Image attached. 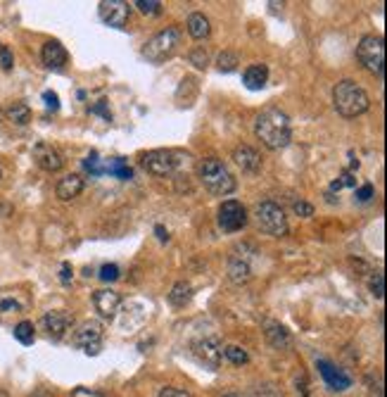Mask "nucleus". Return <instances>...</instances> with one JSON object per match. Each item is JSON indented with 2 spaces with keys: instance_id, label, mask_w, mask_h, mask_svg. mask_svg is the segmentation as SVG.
Wrapping results in <instances>:
<instances>
[{
  "instance_id": "nucleus-1",
  "label": "nucleus",
  "mask_w": 387,
  "mask_h": 397,
  "mask_svg": "<svg viewBox=\"0 0 387 397\" xmlns=\"http://www.w3.org/2000/svg\"><path fill=\"white\" fill-rule=\"evenodd\" d=\"M255 134L264 148L283 150L290 143V138H293L290 117L283 110H278V107H266L255 119Z\"/></svg>"
},
{
  "instance_id": "nucleus-2",
  "label": "nucleus",
  "mask_w": 387,
  "mask_h": 397,
  "mask_svg": "<svg viewBox=\"0 0 387 397\" xmlns=\"http://www.w3.org/2000/svg\"><path fill=\"white\" fill-rule=\"evenodd\" d=\"M332 105H335V110L340 112L342 117L352 119V117L364 114L368 107H371V98H368V93L356 81L344 79L332 88Z\"/></svg>"
},
{
  "instance_id": "nucleus-3",
  "label": "nucleus",
  "mask_w": 387,
  "mask_h": 397,
  "mask_svg": "<svg viewBox=\"0 0 387 397\" xmlns=\"http://www.w3.org/2000/svg\"><path fill=\"white\" fill-rule=\"evenodd\" d=\"M199 181L214 195H231L235 190V176L226 165L216 158H204L197 167Z\"/></svg>"
},
{
  "instance_id": "nucleus-4",
  "label": "nucleus",
  "mask_w": 387,
  "mask_h": 397,
  "mask_svg": "<svg viewBox=\"0 0 387 397\" xmlns=\"http://www.w3.org/2000/svg\"><path fill=\"white\" fill-rule=\"evenodd\" d=\"M181 46V32L176 27H169L164 32L155 34L153 39L145 43L143 48V57L153 64H162L164 60H169L176 53V48Z\"/></svg>"
},
{
  "instance_id": "nucleus-5",
  "label": "nucleus",
  "mask_w": 387,
  "mask_h": 397,
  "mask_svg": "<svg viewBox=\"0 0 387 397\" xmlns=\"http://www.w3.org/2000/svg\"><path fill=\"white\" fill-rule=\"evenodd\" d=\"M257 224L259 228L266 233V236H274V238H283L288 236L290 226H288V216L283 212L281 204H276L274 200H264L257 204Z\"/></svg>"
},
{
  "instance_id": "nucleus-6",
  "label": "nucleus",
  "mask_w": 387,
  "mask_h": 397,
  "mask_svg": "<svg viewBox=\"0 0 387 397\" xmlns=\"http://www.w3.org/2000/svg\"><path fill=\"white\" fill-rule=\"evenodd\" d=\"M356 60H359L371 74L383 76L385 69V41L376 34H366L356 46Z\"/></svg>"
},
{
  "instance_id": "nucleus-7",
  "label": "nucleus",
  "mask_w": 387,
  "mask_h": 397,
  "mask_svg": "<svg viewBox=\"0 0 387 397\" xmlns=\"http://www.w3.org/2000/svg\"><path fill=\"white\" fill-rule=\"evenodd\" d=\"M141 165L153 176H171L181 165V153H176V150H150L143 155Z\"/></svg>"
},
{
  "instance_id": "nucleus-8",
  "label": "nucleus",
  "mask_w": 387,
  "mask_h": 397,
  "mask_svg": "<svg viewBox=\"0 0 387 397\" xmlns=\"http://www.w3.org/2000/svg\"><path fill=\"white\" fill-rule=\"evenodd\" d=\"M102 338H105V328H102L100 321H93V319H88V321H83L81 326L74 330V345L78 350H83L90 357H95V354H100L102 350Z\"/></svg>"
},
{
  "instance_id": "nucleus-9",
  "label": "nucleus",
  "mask_w": 387,
  "mask_h": 397,
  "mask_svg": "<svg viewBox=\"0 0 387 397\" xmlns=\"http://www.w3.org/2000/svg\"><path fill=\"white\" fill-rule=\"evenodd\" d=\"M216 221H219L221 231L235 233V231H240V228L247 226V209L238 200H226V202H221Z\"/></svg>"
},
{
  "instance_id": "nucleus-10",
  "label": "nucleus",
  "mask_w": 387,
  "mask_h": 397,
  "mask_svg": "<svg viewBox=\"0 0 387 397\" xmlns=\"http://www.w3.org/2000/svg\"><path fill=\"white\" fill-rule=\"evenodd\" d=\"M223 347L216 338H199L192 342V354L199 364L209 366V369H219L221 357H223Z\"/></svg>"
},
{
  "instance_id": "nucleus-11",
  "label": "nucleus",
  "mask_w": 387,
  "mask_h": 397,
  "mask_svg": "<svg viewBox=\"0 0 387 397\" xmlns=\"http://www.w3.org/2000/svg\"><path fill=\"white\" fill-rule=\"evenodd\" d=\"M98 10H100V20L114 29H124L129 24L131 8L124 0H105V3H100Z\"/></svg>"
},
{
  "instance_id": "nucleus-12",
  "label": "nucleus",
  "mask_w": 387,
  "mask_h": 397,
  "mask_svg": "<svg viewBox=\"0 0 387 397\" xmlns=\"http://www.w3.org/2000/svg\"><path fill=\"white\" fill-rule=\"evenodd\" d=\"M74 326V316L64 309H52L43 316V328L52 340H62Z\"/></svg>"
},
{
  "instance_id": "nucleus-13",
  "label": "nucleus",
  "mask_w": 387,
  "mask_h": 397,
  "mask_svg": "<svg viewBox=\"0 0 387 397\" xmlns=\"http://www.w3.org/2000/svg\"><path fill=\"white\" fill-rule=\"evenodd\" d=\"M34 160L36 165L45 172H59L64 167V160L62 155H59V150L48 146V143H38V146L34 148Z\"/></svg>"
},
{
  "instance_id": "nucleus-14",
  "label": "nucleus",
  "mask_w": 387,
  "mask_h": 397,
  "mask_svg": "<svg viewBox=\"0 0 387 397\" xmlns=\"http://www.w3.org/2000/svg\"><path fill=\"white\" fill-rule=\"evenodd\" d=\"M93 305L95 309L100 312V316L105 319H114L119 312V307H122V295H119L117 291H112V288H102L93 295Z\"/></svg>"
},
{
  "instance_id": "nucleus-15",
  "label": "nucleus",
  "mask_w": 387,
  "mask_h": 397,
  "mask_svg": "<svg viewBox=\"0 0 387 397\" xmlns=\"http://www.w3.org/2000/svg\"><path fill=\"white\" fill-rule=\"evenodd\" d=\"M316 366H318V371H321L325 386H328L330 390H335V393H342V390H347L349 386H352V378L344 374L342 369H337V366H332L330 362H325V359L316 362Z\"/></svg>"
},
{
  "instance_id": "nucleus-16",
  "label": "nucleus",
  "mask_w": 387,
  "mask_h": 397,
  "mask_svg": "<svg viewBox=\"0 0 387 397\" xmlns=\"http://www.w3.org/2000/svg\"><path fill=\"white\" fill-rule=\"evenodd\" d=\"M233 160L243 172L257 174L259 169H262V155H259L257 150L250 148V146H238V148H235L233 150Z\"/></svg>"
},
{
  "instance_id": "nucleus-17",
  "label": "nucleus",
  "mask_w": 387,
  "mask_h": 397,
  "mask_svg": "<svg viewBox=\"0 0 387 397\" xmlns=\"http://www.w3.org/2000/svg\"><path fill=\"white\" fill-rule=\"evenodd\" d=\"M41 60H43V64L48 69H62L66 64L64 46L59 43V41H48L43 46V50H41Z\"/></svg>"
},
{
  "instance_id": "nucleus-18",
  "label": "nucleus",
  "mask_w": 387,
  "mask_h": 397,
  "mask_svg": "<svg viewBox=\"0 0 387 397\" xmlns=\"http://www.w3.org/2000/svg\"><path fill=\"white\" fill-rule=\"evenodd\" d=\"M81 190H83V179L78 176V174H66V176H62L57 181L55 193H57L59 200L69 202V200H74V197L81 195Z\"/></svg>"
},
{
  "instance_id": "nucleus-19",
  "label": "nucleus",
  "mask_w": 387,
  "mask_h": 397,
  "mask_svg": "<svg viewBox=\"0 0 387 397\" xmlns=\"http://www.w3.org/2000/svg\"><path fill=\"white\" fill-rule=\"evenodd\" d=\"M266 340L274 350H290L293 347V338H290V330L281 326L278 321L266 323Z\"/></svg>"
},
{
  "instance_id": "nucleus-20",
  "label": "nucleus",
  "mask_w": 387,
  "mask_h": 397,
  "mask_svg": "<svg viewBox=\"0 0 387 397\" xmlns=\"http://www.w3.org/2000/svg\"><path fill=\"white\" fill-rule=\"evenodd\" d=\"M228 279L233 281L235 286H243L247 281L252 279V267H250V260L243 255H235L231 257L228 262Z\"/></svg>"
},
{
  "instance_id": "nucleus-21",
  "label": "nucleus",
  "mask_w": 387,
  "mask_h": 397,
  "mask_svg": "<svg viewBox=\"0 0 387 397\" xmlns=\"http://www.w3.org/2000/svg\"><path fill=\"white\" fill-rule=\"evenodd\" d=\"M243 81L250 91H259V88H264L266 81H269V67H266V64H252V67L245 69Z\"/></svg>"
},
{
  "instance_id": "nucleus-22",
  "label": "nucleus",
  "mask_w": 387,
  "mask_h": 397,
  "mask_svg": "<svg viewBox=\"0 0 387 397\" xmlns=\"http://www.w3.org/2000/svg\"><path fill=\"white\" fill-rule=\"evenodd\" d=\"M209 32H211V27H209L207 17H204L202 12H192V15L188 17V34L195 41H202V39H207Z\"/></svg>"
},
{
  "instance_id": "nucleus-23",
  "label": "nucleus",
  "mask_w": 387,
  "mask_h": 397,
  "mask_svg": "<svg viewBox=\"0 0 387 397\" xmlns=\"http://www.w3.org/2000/svg\"><path fill=\"white\" fill-rule=\"evenodd\" d=\"M190 298H192V286L188 281H178V284L171 288V293H169V302L174 307H185L190 302Z\"/></svg>"
},
{
  "instance_id": "nucleus-24",
  "label": "nucleus",
  "mask_w": 387,
  "mask_h": 397,
  "mask_svg": "<svg viewBox=\"0 0 387 397\" xmlns=\"http://www.w3.org/2000/svg\"><path fill=\"white\" fill-rule=\"evenodd\" d=\"M8 119L17 126H27L31 122V110H29L27 102H12L8 107Z\"/></svg>"
},
{
  "instance_id": "nucleus-25",
  "label": "nucleus",
  "mask_w": 387,
  "mask_h": 397,
  "mask_svg": "<svg viewBox=\"0 0 387 397\" xmlns=\"http://www.w3.org/2000/svg\"><path fill=\"white\" fill-rule=\"evenodd\" d=\"M102 172L112 174V176L122 179V181H129V179L133 176L131 167L126 165V162H124L122 158H117V160H110V162H105V165H102Z\"/></svg>"
},
{
  "instance_id": "nucleus-26",
  "label": "nucleus",
  "mask_w": 387,
  "mask_h": 397,
  "mask_svg": "<svg viewBox=\"0 0 387 397\" xmlns=\"http://www.w3.org/2000/svg\"><path fill=\"white\" fill-rule=\"evenodd\" d=\"M15 338L22 342V345H31L36 338V328L31 321H20L15 326Z\"/></svg>"
},
{
  "instance_id": "nucleus-27",
  "label": "nucleus",
  "mask_w": 387,
  "mask_h": 397,
  "mask_svg": "<svg viewBox=\"0 0 387 397\" xmlns=\"http://www.w3.org/2000/svg\"><path fill=\"white\" fill-rule=\"evenodd\" d=\"M216 64H219V71H226V74H231V71L238 69L240 60H238V55H235V53L223 50L221 55H219V60H216Z\"/></svg>"
},
{
  "instance_id": "nucleus-28",
  "label": "nucleus",
  "mask_w": 387,
  "mask_h": 397,
  "mask_svg": "<svg viewBox=\"0 0 387 397\" xmlns=\"http://www.w3.org/2000/svg\"><path fill=\"white\" fill-rule=\"evenodd\" d=\"M223 357L228 359V362H233V364H247L250 362V354H247L243 347H238V345H228V347H223Z\"/></svg>"
},
{
  "instance_id": "nucleus-29",
  "label": "nucleus",
  "mask_w": 387,
  "mask_h": 397,
  "mask_svg": "<svg viewBox=\"0 0 387 397\" xmlns=\"http://www.w3.org/2000/svg\"><path fill=\"white\" fill-rule=\"evenodd\" d=\"M136 8L141 10L143 15H160L162 3L160 0H136Z\"/></svg>"
},
{
  "instance_id": "nucleus-30",
  "label": "nucleus",
  "mask_w": 387,
  "mask_h": 397,
  "mask_svg": "<svg viewBox=\"0 0 387 397\" xmlns=\"http://www.w3.org/2000/svg\"><path fill=\"white\" fill-rule=\"evenodd\" d=\"M83 167L93 174V176H100V174H105L102 172V165H100V158H98V153H90L86 160H83Z\"/></svg>"
},
{
  "instance_id": "nucleus-31",
  "label": "nucleus",
  "mask_w": 387,
  "mask_h": 397,
  "mask_svg": "<svg viewBox=\"0 0 387 397\" xmlns=\"http://www.w3.org/2000/svg\"><path fill=\"white\" fill-rule=\"evenodd\" d=\"M344 186H349V188H354L356 186V179H354L352 172H342V176L337 179V181H332L330 190H337V193H340V188H344Z\"/></svg>"
},
{
  "instance_id": "nucleus-32",
  "label": "nucleus",
  "mask_w": 387,
  "mask_h": 397,
  "mask_svg": "<svg viewBox=\"0 0 387 397\" xmlns=\"http://www.w3.org/2000/svg\"><path fill=\"white\" fill-rule=\"evenodd\" d=\"M207 50H204V48H195V50L190 53V62L195 64L197 69H204L207 67Z\"/></svg>"
},
{
  "instance_id": "nucleus-33",
  "label": "nucleus",
  "mask_w": 387,
  "mask_h": 397,
  "mask_svg": "<svg viewBox=\"0 0 387 397\" xmlns=\"http://www.w3.org/2000/svg\"><path fill=\"white\" fill-rule=\"evenodd\" d=\"M119 274H122V272H119L117 264H105V267H100V274L98 276H100L102 281H117Z\"/></svg>"
},
{
  "instance_id": "nucleus-34",
  "label": "nucleus",
  "mask_w": 387,
  "mask_h": 397,
  "mask_svg": "<svg viewBox=\"0 0 387 397\" xmlns=\"http://www.w3.org/2000/svg\"><path fill=\"white\" fill-rule=\"evenodd\" d=\"M371 293L376 295L378 300H383V293H385V279H383V274H376L371 279Z\"/></svg>"
},
{
  "instance_id": "nucleus-35",
  "label": "nucleus",
  "mask_w": 387,
  "mask_h": 397,
  "mask_svg": "<svg viewBox=\"0 0 387 397\" xmlns=\"http://www.w3.org/2000/svg\"><path fill=\"white\" fill-rule=\"evenodd\" d=\"M12 64H15V60H12L10 48L8 46H0V67H3L5 71H10Z\"/></svg>"
},
{
  "instance_id": "nucleus-36",
  "label": "nucleus",
  "mask_w": 387,
  "mask_h": 397,
  "mask_svg": "<svg viewBox=\"0 0 387 397\" xmlns=\"http://www.w3.org/2000/svg\"><path fill=\"white\" fill-rule=\"evenodd\" d=\"M373 195H376V188H373L371 183L361 186V188L356 190V200H359V202H368V200H371Z\"/></svg>"
},
{
  "instance_id": "nucleus-37",
  "label": "nucleus",
  "mask_w": 387,
  "mask_h": 397,
  "mask_svg": "<svg viewBox=\"0 0 387 397\" xmlns=\"http://www.w3.org/2000/svg\"><path fill=\"white\" fill-rule=\"evenodd\" d=\"M157 397H190V393H185V390H181V388L167 386V388L160 390V395H157Z\"/></svg>"
},
{
  "instance_id": "nucleus-38",
  "label": "nucleus",
  "mask_w": 387,
  "mask_h": 397,
  "mask_svg": "<svg viewBox=\"0 0 387 397\" xmlns=\"http://www.w3.org/2000/svg\"><path fill=\"white\" fill-rule=\"evenodd\" d=\"M295 214H300V216H311L314 214V207L309 202H304V200H300V202H295Z\"/></svg>"
},
{
  "instance_id": "nucleus-39",
  "label": "nucleus",
  "mask_w": 387,
  "mask_h": 397,
  "mask_svg": "<svg viewBox=\"0 0 387 397\" xmlns=\"http://www.w3.org/2000/svg\"><path fill=\"white\" fill-rule=\"evenodd\" d=\"M69 397H107V395L98 393V390H90V388H76V390H71Z\"/></svg>"
},
{
  "instance_id": "nucleus-40",
  "label": "nucleus",
  "mask_w": 387,
  "mask_h": 397,
  "mask_svg": "<svg viewBox=\"0 0 387 397\" xmlns=\"http://www.w3.org/2000/svg\"><path fill=\"white\" fill-rule=\"evenodd\" d=\"M43 100H45V105L50 107V110H59V98H57V93L45 91V93H43Z\"/></svg>"
},
{
  "instance_id": "nucleus-41",
  "label": "nucleus",
  "mask_w": 387,
  "mask_h": 397,
  "mask_svg": "<svg viewBox=\"0 0 387 397\" xmlns=\"http://www.w3.org/2000/svg\"><path fill=\"white\" fill-rule=\"evenodd\" d=\"M90 114H102V117H105L107 122H112V112L105 107V102H98V105L90 107Z\"/></svg>"
},
{
  "instance_id": "nucleus-42",
  "label": "nucleus",
  "mask_w": 387,
  "mask_h": 397,
  "mask_svg": "<svg viewBox=\"0 0 387 397\" xmlns=\"http://www.w3.org/2000/svg\"><path fill=\"white\" fill-rule=\"evenodd\" d=\"M22 307L15 300H0V312H20Z\"/></svg>"
},
{
  "instance_id": "nucleus-43",
  "label": "nucleus",
  "mask_w": 387,
  "mask_h": 397,
  "mask_svg": "<svg viewBox=\"0 0 387 397\" xmlns=\"http://www.w3.org/2000/svg\"><path fill=\"white\" fill-rule=\"evenodd\" d=\"M59 281H62V284H69V281H71V264L69 262L62 264V274H59Z\"/></svg>"
},
{
  "instance_id": "nucleus-44",
  "label": "nucleus",
  "mask_w": 387,
  "mask_h": 397,
  "mask_svg": "<svg viewBox=\"0 0 387 397\" xmlns=\"http://www.w3.org/2000/svg\"><path fill=\"white\" fill-rule=\"evenodd\" d=\"M155 233H157V238H160L162 243H167V240H169V231L164 226H155Z\"/></svg>"
},
{
  "instance_id": "nucleus-45",
  "label": "nucleus",
  "mask_w": 387,
  "mask_h": 397,
  "mask_svg": "<svg viewBox=\"0 0 387 397\" xmlns=\"http://www.w3.org/2000/svg\"><path fill=\"white\" fill-rule=\"evenodd\" d=\"M29 397H55V395H52V393H50V390H48V388H36L34 393L29 395Z\"/></svg>"
},
{
  "instance_id": "nucleus-46",
  "label": "nucleus",
  "mask_w": 387,
  "mask_h": 397,
  "mask_svg": "<svg viewBox=\"0 0 387 397\" xmlns=\"http://www.w3.org/2000/svg\"><path fill=\"white\" fill-rule=\"evenodd\" d=\"M223 397H247V395H240V393H228V395H223Z\"/></svg>"
},
{
  "instance_id": "nucleus-47",
  "label": "nucleus",
  "mask_w": 387,
  "mask_h": 397,
  "mask_svg": "<svg viewBox=\"0 0 387 397\" xmlns=\"http://www.w3.org/2000/svg\"><path fill=\"white\" fill-rule=\"evenodd\" d=\"M0 397H10V395H8V393H5V390H3V388H0Z\"/></svg>"
}]
</instances>
